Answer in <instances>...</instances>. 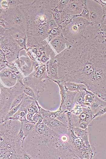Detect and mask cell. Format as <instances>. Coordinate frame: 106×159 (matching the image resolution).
Wrapping results in <instances>:
<instances>
[{"label":"cell","mask_w":106,"mask_h":159,"mask_svg":"<svg viewBox=\"0 0 106 159\" xmlns=\"http://www.w3.org/2000/svg\"><path fill=\"white\" fill-rule=\"evenodd\" d=\"M25 95V94L23 92L17 95L12 101L9 110L16 106L21 103L24 98Z\"/></svg>","instance_id":"d4e9b609"},{"label":"cell","mask_w":106,"mask_h":159,"mask_svg":"<svg viewBox=\"0 0 106 159\" xmlns=\"http://www.w3.org/2000/svg\"><path fill=\"white\" fill-rule=\"evenodd\" d=\"M103 6L106 5V0H95Z\"/></svg>","instance_id":"f35d334b"},{"label":"cell","mask_w":106,"mask_h":159,"mask_svg":"<svg viewBox=\"0 0 106 159\" xmlns=\"http://www.w3.org/2000/svg\"><path fill=\"white\" fill-rule=\"evenodd\" d=\"M67 112L70 127L87 129L88 126L93 120L89 107H82V111L78 115L73 114L70 111Z\"/></svg>","instance_id":"9c48e42d"},{"label":"cell","mask_w":106,"mask_h":159,"mask_svg":"<svg viewBox=\"0 0 106 159\" xmlns=\"http://www.w3.org/2000/svg\"><path fill=\"white\" fill-rule=\"evenodd\" d=\"M22 101L18 105L12 108L8 111L3 117L5 121L8 119L9 118L13 116L18 110Z\"/></svg>","instance_id":"4316f807"},{"label":"cell","mask_w":106,"mask_h":159,"mask_svg":"<svg viewBox=\"0 0 106 159\" xmlns=\"http://www.w3.org/2000/svg\"><path fill=\"white\" fill-rule=\"evenodd\" d=\"M85 92L84 102L82 107H89L91 104L94 101L95 95L88 91Z\"/></svg>","instance_id":"44dd1931"},{"label":"cell","mask_w":106,"mask_h":159,"mask_svg":"<svg viewBox=\"0 0 106 159\" xmlns=\"http://www.w3.org/2000/svg\"><path fill=\"white\" fill-rule=\"evenodd\" d=\"M71 150L79 159H92L96 153L95 147H88L83 140L74 134L71 128Z\"/></svg>","instance_id":"52a82bcc"},{"label":"cell","mask_w":106,"mask_h":159,"mask_svg":"<svg viewBox=\"0 0 106 159\" xmlns=\"http://www.w3.org/2000/svg\"><path fill=\"white\" fill-rule=\"evenodd\" d=\"M1 1L0 0V19L4 20L7 10L4 9L2 8L0 5Z\"/></svg>","instance_id":"836d02e7"},{"label":"cell","mask_w":106,"mask_h":159,"mask_svg":"<svg viewBox=\"0 0 106 159\" xmlns=\"http://www.w3.org/2000/svg\"><path fill=\"white\" fill-rule=\"evenodd\" d=\"M55 118L68 127H70L67 112H63L61 113Z\"/></svg>","instance_id":"cb8c5ba5"},{"label":"cell","mask_w":106,"mask_h":159,"mask_svg":"<svg viewBox=\"0 0 106 159\" xmlns=\"http://www.w3.org/2000/svg\"><path fill=\"white\" fill-rule=\"evenodd\" d=\"M17 136L22 141L24 137V134L23 131L21 127L18 133Z\"/></svg>","instance_id":"d590c367"},{"label":"cell","mask_w":106,"mask_h":159,"mask_svg":"<svg viewBox=\"0 0 106 159\" xmlns=\"http://www.w3.org/2000/svg\"><path fill=\"white\" fill-rule=\"evenodd\" d=\"M7 35H10L15 40H18L26 37V33L17 28L8 27L6 28L4 36Z\"/></svg>","instance_id":"ac0fdd59"},{"label":"cell","mask_w":106,"mask_h":159,"mask_svg":"<svg viewBox=\"0 0 106 159\" xmlns=\"http://www.w3.org/2000/svg\"><path fill=\"white\" fill-rule=\"evenodd\" d=\"M58 0H34L32 3L22 5L27 23L26 38L40 43L48 37V23L53 18L52 11Z\"/></svg>","instance_id":"3957f363"},{"label":"cell","mask_w":106,"mask_h":159,"mask_svg":"<svg viewBox=\"0 0 106 159\" xmlns=\"http://www.w3.org/2000/svg\"><path fill=\"white\" fill-rule=\"evenodd\" d=\"M46 65L47 73L50 80H59L58 61L55 57L50 58Z\"/></svg>","instance_id":"5bb4252c"},{"label":"cell","mask_w":106,"mask_h":159,"mask_svg":"<svg viewBox=\"0 0 106 159\" xmlns=\"http://www.w3.org/2000/svg\"><path fill=\"white\" fill-rule=\"evenodd\" d=\"M106 38L100 34H90L56 55L59 80L85 85L95 71L106 68Z\"/></svg>","instance_id":"6da1fadb"},{"label":"cell","mask_w":106,"mask_h":159,"mask_svg":"<svg viewBox=\"0 0 106 159\" xmlns=\"http://www.w3.org/2000/svg\"><path fill=\"white\" fill-rule=\"evenodd\" d=\"M6 28L13 27L26 32L27 26L25 14L22 5L9 8L4 19Z\"/></svg>","instance_id":"8992f818"},{"label":"cell","mask_w":106,"mask_h":159,"mask_svg":"<svg viewBox=\"0 0 106 159\" xmlns=\"http://www.w3.org/2000/svg\"><path fill=\"white\" fill-rule=\"evenodd\" d=\"M35 124L31 122L21 124V127L24 134V137L22 140L23 143L25 138L31 132Z\"/></svg>","instance_id":"ffe728a7"},{"label":"cell","mask_w":106,"mask_h":159,"mask_svg":"<svg viewBox=\"0 0 106 159\" xmlns=\"http://www.w3.org/2000/svg\"><path fill=\"white\" fill-rule=\"evenodd\" d=\"M23 92L25 95L37 100L34 91L30 87L24 85Z\"/></svg>","instance_id":"484cf974"},{"label":"cell","mask_w":106,"mask_h":159,"mask_svg":"<svg viewBox=\"0 0 106 159\" xmlns=\"http://www.w3.org/2000/svg\"><path fill=\"white\" fill-rule=\"evenodd\" d=\"M17 44L22 49H25L27 51L26 37L18 40H15Z\"/></svg>","instance_id":"f546056e"},{"label":"cell","mask_w":106,"mask_h":159,"mask_svg":"<svg viewBox=\"0 0 106 159\" xmlns=\"http://www.w3.org/2000/svg\"><path fill=\"white\" fill-rule=\"evenodd\" d=\"M77 92L66 91L63 97L61 98L59 108L62 112L70 111L74 107L75 98Z\"/></svg>","instance_id":"7c38bea8"},{"label":"cell","mask_w":106,"mask_h":159,"mask_svg":"<svg viewBox=\"0 0 106 159\" xmlns=\"http://www.w3.org/2000/svg\"><path fill=\"white\" fill-rule=\"evenodd\" d=\"M106 101L95 95L94 101L89 106L93 120L106 113Z\"/></svg>","instance_id":"4fadbf2b"},{"label":"cell","mask_w":106,"mask_h":159,"mask_svg":"<svg viewBox=\"0 0 106 159\" xmlns=\"http://www.w3.org/2000/svg\"><path fill=\"white\" fill-rule=\"evenodd\" d=\"M23 159H32L31 157L25 151L23 154Z\"/></svg>","instance_id":"74e56055"},{"label":"cell","mask_w":106,"mask_h":159,"mask_svg":"<svg viewBox=\"0 0 106 159\" xmlns=\"http://www.w3.org/2000/svg\"><path fill=\"white\" fill-rule=\"evenodd\" d=\"M5 121L3 118H0V124H1L2 123L4 122H5Z\"/></svg>","instance_id":"ab89813d"},{"label":"cell","mask_w":106,"mask_h":159,"mask_svg":"<svg viewBox=\"0 0 106 159\" xmlns=\"http://www.w3.org/2000/svg\"><path fill=\"white\" fill-rule=\"evenodd\" d=\"M91 22L79 16L74 18L62 29V34L67 41L66 47L74 44L82 38Z\"/></svg>","instance_id":"5b68a950"},{"label":"cell","mask_w":106,"mask_h":159,"mask_svg":"<svg viewBox=\"0 0 106 159\" xmlns=\"http://www.w3.org/2000/svg\"><path fill=\"white\" fill-rule=\"evenodd\" d=\"M49 43L58 54L66 48L67 41L62 33L52 39Z\"/></svg>","instance_id":"9a60e30c"},{"label":"cell","mask_w":106,"mask_h":159,"mask_svg":"<svg viewBox=\"0 0 106 159\" xmlns=\"http://www.w3.org/2000/svg\"><path fill=\"white\" fill-rule=\"evenodd\" d=\"M21 123L8 119L0 124V159H23L22 140L17 136Z\"/></svg>","instance_id":"277c9868"},{"label":"cell","mask_w":106,"mask_h":159,"mask_svg":"<svg viewBox=\"0 0 106 159\" xmlns=\"http://www.w3.org/2000/svg\"><path fill=\"white\" fill-rule=\"evenodd\" d=\"M89 13V21L95 24L106 23V5L103 6L95 0H85Z\"/></svg>","instance_id":"ba28073f"},{"label":"cell","mask_w":106,"mask_h":159,"mask_svg":"<svg viewBox=\"0 0 106 159\" xmlns=\"http://www.w3.org/2000/svg\"><path fill=\"white\" fill-rule=\"evenodd\" d=\"M24 85L31 88L34 91L37 100L39 97V94L44 91L46 88L45 81L41 80L31 75V74L28 77L22 80Z\"/></svg>","instance_id":"30bf717a"},{"label":"cell","mask_w":106,"mask_h":159,"mask_svg":"<svg viewBox=\"0 0 106 159\" xmlns=\"http://www.w3.org/2000/svg\"><path fill=\"white\" fill-rule=\"evenodd\" d=\"M70 127L75 135L81 138L88 147H91L89 141V132L88 129H83L78 127Z\"/></svg>","instance_id":"2e32d148"},{"label":"cell","mask_w":106,"mask_h":159,"mask_svg":"<svg viewBox=\"0 0 106 159\" xmlns=\"http://www.w3.org/2000/svg\"><path fill=\"white\" fill-rule=\"evenodd\" d=\"M34 114L27 113L26 116V120L30 122H32V118Z\"/></svg>","instance_id":"e575fe53"},{"label":"cell","mask_w":106,"mask_h":159,"mask_svg":"<svg viewBox=\"0 0 106 159\" xmlns=\"http://www.w3.org/2000/svg\"><path fill=\"white\" fill-rule=\"evenodd\" d=\"M60 12L61 18L59 26L61 29L69 24L74 18L77 16L69 15L63 11Z\"/></svg>","instance_id":"d6986e66"},{"label":"cell","mask_w":106,"mask_h":159,"mask_svg":"<svg viewBox=\"0 0 106 159\" xmlns=\"http://www.w3.org/2000/svg\"><path fill=\"white\" fill-rule=\"evenodd\" d=\"M86 92L84 91L77 92L75 98V104L83 106L84 102V97Z\"/></svg>","instance_id":"603a6c76"},{"label":"cell","mask_w":106,"mask_h":159,"mask_svg":"<svg viewBox=\"0 0 106 159\" xmlns=\"http://www.w3.org/2000/svg\"><path fill=\"white\" fill-rule=\"evenodd\" d=\"M23 146L32 159H79L71 150L69 130L57 133L43 122L35 124Z\"/></svg>","instance_id":"7a4b0ae2"},{"label":"cell","mask_w":106,"mask_h":159,"mask_svg":"<svg viewBox=\"0 0 106 159\" xmlns=\"http://www.w3.org/2000/svg\"><path fill=\"white\" fill-rule=\"evenodd\" d=\"M62 33L61 28L60 27L53 28L48 31V42L50 41L53 38Z\"/></svg>","instance_id":"7402d4cb"},{"label":"cell","mask_w":106,"mask_h":159,"mask_svg":"<svg viewBox=\"0 0 106 159\" xmlns=\"http://www.w3.org/2000/svg\"><path fill=\"white\" fill-rule=\"evenodd\" d=\"M82 17L89 21V13L85 3L81 13L78 16Z\"/></svg>","instance_id":"4dcf8cb0"},{"label":"cell","mask_w":106,"mask_h":159,"mask_svg":"<svg viewBox=\"0 0 106 159\" xmlns=\"http://www.w3.org/2000/svg\"><path fill=\"white\" fill-rule=\"evenodd\" d=\"M64 85L66 90L68 91L76 92L88 91L86 86L83 83L66 81L64 82Z\"/></svg>","instance_id":"e0dca14e"},{"label":"cell","mask_w":106,"mask_h":159,"mask_svg":"<svg viewBox=\"0 0 106 159\" xmlns=\"http://www.w3.org/2000/svg\"><path fill=\"white\" fill-rule=\"evenodd\" d=\"M58 27V26L53 18L49 21L48 23L49 30Z\"/></svg>","instance_id":"1f68e13d"},{"label":"cell","mask_w":106,"mask_h":159,"mask_svg":"<svg viewBox=\"0 0 106 159\" xmlns=\"http://www.w3.org/2000/svg\"><path fill=\"white\" fill-rule=\"evenodd\" d=\"M0 93H1V89H0Z\"/></svg>","instance_id":"60d3db41"},{"label":"cell","mask_w":106,"mask_h":159,"mask_svg":"<svg viewBox=\"0 0 106 159\" xmlns=\"http://www.w3.org/2000/svg\"><path fill=\"white\" fill-rule=\"evenodd\" d=\"M84 3L85 0H68L62 11L71 15L78 16L81 13Z\"/></svg>","instance_id":"8fae6325"},{"label":"cell","mask_w":106,"mask_h":159,"mask_svg":"<svg viewBox=\"0 0 106 159\" xmlns=\"http://www.w3.org/2000/svg\"><path fill=\"white\" fill-rule=\"evenodd\" d=\"M43 120V117L40 112L35 113L34 114L32 118V122L35 123H42Z\"/></svg>","instance_id":"83f0119b"},{"label":"cell","mask_w":106,"mask_h":159,"mask_svg":"<svg viewBox=\"0 0 106 159\" xmlns=\"http://www.w3.org/2000/svg\"><path fill=\"white\" fill-rule=\"evenodd\" d=\"M5 30L6 28L0 26V38L4 37V34Z\"/></svg>","instance_id":"8d00e7d4"},{"label":"cell","mask_w":106,"mask_h":159,"mask_svg":"<svg viewBox=\"0 0 106 159\" xmlns=\"http://www.w3.org/2000/svg\"><path fill=\"white\" fill-rule=\"evenodd\" d=\"M52 15L53 19L59 26L60 21L61 15L60 12L58 9L57 7L52 11Z\"/></svg>","instance_id":"f1b7e54d"},{"label":"cell","mask_w":106,"mask_h":159,"mask_svg":"<svg viewBox=\"0 0 106 159\" xmlns=\"http://www.w3.org/2000/svg\"><path fill=\"white\" fill-rule=\"evenodd\" d=\"M0 5L2 8L5 10H7L9 8V4L8 0H1Z\"/></svg>","instance_id":"d6a6232c"}]
</instances>
